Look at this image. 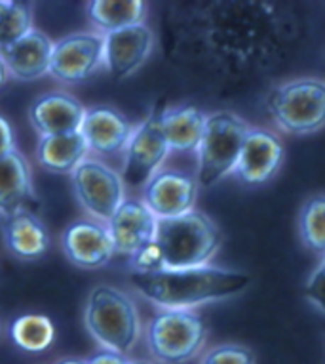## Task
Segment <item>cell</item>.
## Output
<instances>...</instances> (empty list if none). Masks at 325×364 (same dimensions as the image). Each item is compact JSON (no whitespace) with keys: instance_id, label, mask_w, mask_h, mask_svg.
<instances>
[{"instance_id":"1","label":"cell","mask_w":325,"mask_h":364,"mask_svg":"<svg viewBox=\"0 0 325 364\" xmlns=\"http://www.w3.org/2000/svg\"><path fill=\"white\" fill-rule=\"evenodd\" d=\"M164 29L167 58L217 94L248 92L278 75L304 38L295 8L265 0L175 4Z\"/></svg>"},{"instance_id":"2","label":"cell","mask_w":325,"mask_h":364,"mask_svg":"<svg viewBox=\"0 0 325 364\" xmlns=\"http://www.w3.org/2000/svg\"><path fill=\"white\" fill-rule=\"evenodd\" d=\"M136 292L158 309L194 311L204 304L221 301L243 292L251 284V277L232 269L204 267L162 269L158 273H131Z\"/></svg>"},{"instance_id":"3","label":"cell","mask_w":325,"mask_h":364,"mask_svg":"<svg viewBox=\"0 0 325 364\" xmlns=\"http://www.w3.org/2000/svg\"><path fill=\"white\" fill-rule=\"evenodd\" d=\"M84 326L105 351L130 355L141 338L139 309L130 294L111 284H97L84 305Z\"/></svg>"},{"instance_id":"4","label":"cell","mask_w":325,"mask_h":364,"mask_svg":"<svg viewBox=\"0 0 325 364\" xmlns=\"http://www.w3.org/2000/svg\"><path fill=\"white\" fill-rule=\"evenodd\" d=\"M154 240L162 250L166 269L209 265L223 242L219 227L198 210L170 220H158Z\"/></svg>"},{"instance_id":"5","label":"cell","mask_w":325,"mask_h":364,"mask_svg":"<svg viewBox=\"0 0 325 364\" xmlns=\"http://www.w3.org/2000/svg\"><path fill=\"white\" fill-rule=\"evenodd\" d=\"M266 111L285 134L308 136L325 126V80L302 77L274 86L266 96Z\"/></svg>"},{"instance_id":"6","label":"cell","mask_w":325,"mask_h":364,"mask_svg":"<svg viewBox=\"0 0 325 364\" xmlns=\"http://www.w3.org/2000/svg\"><path fill=\"white\" fill-rule=\"evenodd\" d=\"M206 340L207 324L196 311L160 309L145 328L147 349L158 364L194 360Z\"/></svg>"},{"instance_id":"7","label":"cell","mask_w":325,"mask_h":364,"mask_svg":"<svg viewBox=\"0 0 325 364\" xmlns=\"http://www.w3.org/2000/svg\"><path fill=\"white\" fill-rule=\"evenodd\" d=\"M251 126L232 111L207 114L204 136L198 145V186L213 187L236 170L243 139Z\"/></svg>"},{"instance_id":"8","label":"cell","mask_w":325,"mask_h":364,"mask_svg":"<svg viewBox=\"0 0 325 364\" xmlns=\"http://www.w3.org/2000/svg\"><path fill=\"white\" fill-rule=\"evenodd\" d=\"M167 103L160 100L141 124L136 126L130 141L124 149V170L122 181L130 187H145L154 173H158L170 155L162 119Z\"/></svg>"},{"instance_id":"9","label":"cell","mask_w":325,"mask_h":364,"mask_svg":"<svg viewBox=\"0 0 325 364\" xmlns=\"http://www.w3.org/2000/svg\"><path fill=\"white\" fill-rule=\"evenodd\" d=\"M71 176L77 200L89 218L106 223L124 203L126 186L122 173L106 162L88 156Z\"/></svg>"},{"instance_id":"10","label":"cell","mask_w":325,"mask_h":364,"mask_svg":"<svg viewBox=\"0 0 325 364\" xmlns=\"http://www.w3.org/2000/svg\"><path fill=\"white\" fill-rule=\"evenodd\" d=\"M105 67V38L97 31L72 33L53 41L50 75L67 84L84 82Z\"/></svg>"},{"instance_id":"11","label":"cell","mask_w":325,"mask_h":364,"mask_svg":"<svg viewBox=\"0 0 325 364\" xmlns=\"http://www.w3.org/2000/svg\"><path fill=\"white\" fill-rule=\"evenodd\" d=\"M198 179L181 170H160L143 187V203L156 220H170L194 210Z\"/></svg>"},{"instance_id":"12","label":"cell","mask_w":325,"mask_h":364,"mask_svg":"<svg viewBox=\"0 0 325 364\" xmlns=\"http://www.w3.org/2000/svg\"><path fill=\"white\" fill-rule=\"evenodd\" d=\"M61 248L69 262L78 269H99L114 257V245L106 223L94 218L75 220L61 237Z\"/></svg>"},{"instance_id":"13","label":"cell","mask_w":325,"mask_h":364,"mask_svg":"<svg viewBox=\"0 0 325 364\" xmlns=\"http://www.w3.org/2000/svg\"><path fill=\"white\" fill-rule=\"evenodd\" d=\"M105 67L114 80H124L145 65L154 50V33L147 23H137L103 35Z\"/></svg>"},{"instance_id":"14","label":"cell","mask_w":325,"mask_h":364,"mask_svg":"<svg viewBox=\"0 0 325 364\" xmlns=\"http://www.w3.org/2000/svg\"><path fill=\"white\" fill-rule=\"evenodd\" d=\"M284 161V145L272 132L249 128L236 164V176L246 186H263L278 173Z\"/></svg>"},{"instance_id":"15","label":"cell","mask_w":325,"mask_h":364,"mask_svg":"<svg viewBox=\"0 0 325 364\" xmlns=\"http://www.w3.org/2000/svg\"><path fill=\"white\" fill-rule=\"evenodd\" d=\"M158 220L141 198H124L113 218L106 221V229L113 239L114 252L130 257L141 246L154 240Z\"/></svg>"},{"instance_id":"16","label":"cell","mask_w":325,"mask_h":364,"mask_svg":"<svg viewBox=\"0 0 325 364\" xmlns=\"http://www.w3.org/2000/svg\"><path fill=\"white\" fill-rule=\"evenodd\" d=\"M136 126L119 109L111 105L86 109V117L80 126L89 153L95 155H119L124 153Z\"/></svg>"},{"instance_id":"17","label":"cell","mask_w":325,"mask_h":364,"mask_svg":"<svg viewBox=\"0 0 325 364\" xmlns=\"http://www.w3.org/2000/svg\"><path fill=\"white\" fill-rule=\"evenodd\" d=\"M86 117V107L65 92H50L31 103L29 120L42 136L78 132Z\"/></svg>"},{"instance_id":"18","label":"cell","mask_w":325,"mask_h":364,"mask_svg":"<svg viewBox=\"0 0 325 364\" xmlns=\"http://www.w3.org/2000/svg\"><path fill=\"white\" fill-rule=\"evenodd\" d=\"M52 52V38L42 31L33 29L16 44L0 50V58L4 61L10 77L31 82V80L50 75Z\"/></svg>"},{"instance_id":"19","label":"cell","mask_w":325,"mask_h":364,"mask_svg":"<svg viewBox=\"0 0 325 364\" xmlns=\"http://www.w3.org/2000/svg\"><path fill=\"white\" fill-rule=\"evenodd\" d=\"M2 237L12 256L23 262L38 259L50 248V235L44 221L31 208L2 218Z\"/></svg>"},{"instance_id":"20","label":"cell","mask_w":325,"mask_h":364,"mask_svg":"<svg viewBox=\"0 0 325 364\" xmlns=\"http://www.w3.org/2000/svg\"><path fill=\"white\" fill-rule=\"evenodd\" d=\"M33 195V170L27 159L18 149L0 156V215L31 208Z\"/></svg>"},{"instance_id":"21","label":"cell","mask_w":325,"mask_h":364,"mask_svg":"<svg viewBox=\"0 0 325 364\" xmlns=\"http://www.w3.org/2000/svg\"><path fill=\"white\" fill-rule=\"evenodd\" d=\"M88 156V144L80 130L42 136L36 145V162L52 173H72Z\"/></svg>"},{"instance_id":"22","label":"cell","mask_w":325,"mask_h":364,"mask_svg":"<svg viewBox=\"0 0 325 364\" xmlns=\"http://www.w3.org/2000/svg\"><path fill=\"white\" fill-rule=\"evenodd\" d=\"M207 114L196 105L166 107L162 128L170 153H196L204 136Z\"/></svg>"},{"instance_id":"23","label":"cell","mask_w":325,"mask_h":364,"mask_svg":"<svg viewBox=\"0 0 325 364\" xmlns=\"http://www.w3.org/2000/svg\"><path fill=\"white\" fill-rule=\"evenodd\" d=\"M89 23L97 33L106 35L113 31L124 29L130 25L145 23L147 2L141 0H94L86 4Z\"/></svg>"},{"instance_id":"24","label":"cell","mask_w":325,"mask_h":364,"mask_svg":"<svg viewBox=\"0 0 325 364\" xmlns=\"http://www.w3.org/2000/svg\"><path fill=\"white\" fill-rule=\"evenodd\" d=\"M10 338L23 351L42 353L52 347L55 340V328L46 315L29 313L18 316L10 324Z\"/></svg>"},{"instance_id":"25","label":"cell","mask_w":325,"mask_h":364,"mask_svg":"<svg viewBox=\"0 0 325 364\" xmlns=\"http://www.w3.org/2000/svg\"><path fill=\"white\" fill-rule=\"evenodd\" d=\"M299 235L308 252L325 257V195H316L302 204Z\"/></svg>"},{"instance_id":"26","label":"cell","mask_w":325,"mask_h":364,"mask_svg":"<svg viewBox=\"0 0 325 364\" xmlns=\"http://www.w3.org/2000/svg\"><path fill=\"white\" fill-rule=\"evenodd\" d=\"M33 31V8L19 0H0V50Z\"/></svg>"},{"instance_id":"27","label":"cell","mask_w":325,"mask_h":364,"mask_svg":"<svg viewBox=\"0 0 325 364\" xmlns=\"http://www.w3.org/2000/svg\"><path fill=\"white\" fill-rule=\"evenodd\" d=\"M200 364H255V355L248 347L223 343V346L209 349L202 357Z\"/></svg>"},{"instance_id":"28","label":"cell","mask_w":325,"mask_h":364,"mask_svg":"<svg viewBox=\"0 0 325 364\" xmlns=\"http://www.w3.org/2000/svg\"><path fill=\"white\" fill-rule=\"evenodd\" d=\"M130 267L131 273L137 275H148V273H158L162 269H166L164 265V256L156 240H150L145 246H141L139 250L133 252L130 256Z\"/></svg>"},{"instance_id":"29","label":"cell","mask_w":325,"mask_h":364,"mask_svg":"<svg viewBox=\"0 0 325 364\" xmlns=\"http://www.w3.org/2000/svg\"><path fill=\"white\" fill-rule=\"evenodd\" d=\"M304 298L325 313V257L308 279L304 287Z\"/></svg>"},{"instance_id":"30","label":"cell","mask_w":325,"mask_h":364,"mask_svg":"<svg viewBox=\"0 0 325 364\" xmlns=\"http://www.w3.org/2000/svg\"><path fill=\"white\" fill-rule=\"evenodd\" d=\"M16 151V141H13L12 126L4 117H0V156L8 155Z\"/></svg>"},{"instance_id":"31","label":"cell","mask_w":325,"mask_h":364,"mask_svg":"<svg viewBox=\"0 0 325 364\" xmlns=\"http://www.w3.org/2000/svg\"><path fill=\"white\" fill-rule=\"evenodd\" d=\"M88 364H128V358L119 355V353L103 351V353H97L95 357L89 358Z\"/></svg>"},{"instance_id":"32","label":"cell","mask_w":325,"mask_h":364,"mask_svg":"<svg viewBox=\"0 0 325 364\" xmlns=\"http://www.w3.org/2000/svg\"><path fill=\"white\" fill-rule=\"evenodd\" d=\"M8 77H10V75H8L6 65H4V61H2V58H0V86L6 82Z\"/></svg>"},{"instance_id":"33","label":"cell","mask_w":325,"mask_h":364,"mask_svg":"<svg viewBox=\"0 0 325 364\" xmlns=\"http://www.w3.org/2000/svg\"><path fill=\"white\" fill-rule=\"evenodd\" d=\"M57 364H88V360H82V358H63Z\"/></svg>"},{"instance_id":"34","label":"cell","mask_w":325,"mask_h":364,"mask_svg":"<svg viewBox=\"0 0 325 364\" xmlns=\"http://www.w3.org/2000/svg\"><path fill=\"white\" fill-rule=\"evenodd\" d=\"M128 364H154V363H148V360H128Z\"/></svg>"}]
</instances>
